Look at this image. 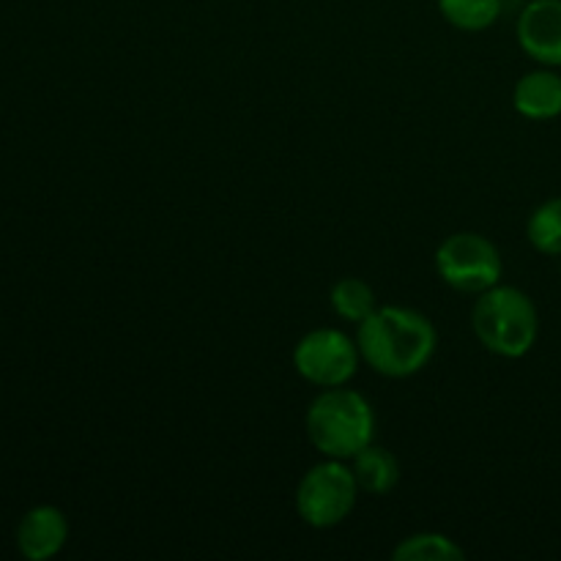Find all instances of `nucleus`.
<instances>
[{"label": "nucleus", "mask_w": 561, "mask_h": 561, "mask_svg": "<svg viewBox=\"0 0 561 561\" xmlns=\"http://www.w3.org/2000/svg\"><path fill=\"white\" fill-rule=\"evenodd\" d=\"M359 354L378 376L411 378L425 370L438 345L436 327L420 310L400 305L376 307L356 327Z\"/></svg>", "instance_id": "f257e3e1"}, {"label": "nucleus", "mask_w": 561, "mask_h": 561, "mask_svg": "<svg viewBox=\"0 0 561 561\" xmlns=\"http://www.w3.org/2000/svg\"><path fill=\"white\" fill-rule=\"evenodd\" d=\"M305 431L312 447L323 458L351 460L367 444H373L376 411H373L370 400L356 389H323L307 409Z\"/></svg>", "instance_id": "f03ea898"}, {"label": "nucleus", "mask_w": 561, "mask_h": 561, "mask_svg": "<svg viewBox=\"0 0 561 561\" xmlns=\"http://www.w3.org/2000/svg\"><path fill=\"white\" fill-rule=\"evenodd\" d=\"M471 329L485 351L502 359L529 354L540 334V316L529 294L513 285H493L482 290L471 310Z\"/></svg>", "instance_id": "7ed1b4c3"}, {"label": "nucleus", "mask_w": 561, "mask_h": 561, "mask_svg": "<svg viewBox=\"0 0 561 561\" xmlns=\"http://www.w3.org/2000/svg\"><path fill=\"white\" fill-rule=\"evenodd\" d=\"M359 485L348 460L327 458L312 466L296 488V513L312 529H334L356 507Z\"/></svg>", "instance_id": "20e7f679"}, {"label": "nucleus", "mask_w": 561, "mask_h": 561, "mask_svg": "<svg viewBox=\"0 0 561 561\" xmlns=\"http://www.w3.org/2000/svg\"><path fill=\"white\" fill-rule=\"evenodd\" d=\"M436 272L444 283L460 294L480 296L482 290L499 285L504 261L499 247L480 233H453L438 244Z\"/></svg>", "instance_id": "39448f33"}, {"label": "nucleus", "mask_w": 561, "mask_h": 561, "mask_svg": "<svg viewBox=\"0 0 561 561\" xmlns=\"http://www.w3.org/2000/svg\"><path fill=\"white\" fill-rule=\"evenodd\" d=\"M359 359L356 340L340 329H312L294 348L296 373L321 389L345 387L359 370Z\"/></svg>", "instance_id": "423d86ee"}, {"label": "nucleus", "mask_w": 561, "mask_h": 561, "mask_svg": "<svg viewBox=\"0 0 561 561\" xmlns=\"http://www.w3.org/2000/svg\"><path fill=\"white\" fill-rule=\"evenodd\" d=\"M520 49L537 64L561 66V0H531L515 25Z\"/></svg>", "instance_id": "0eeeda50"}, {"label": "nucleus", "mask_w": 561, "mask_h": 561, "mask_svg": "<svg viewBox=\"0 0 561 561\" xmlns=\"http://www.w3.org/2000/svg\"><path fill=\"white\" fill-rule=\"evenodd\" d=\"M69 540V524L58 507H33L16 529V546L20 553L31 561L53 559Z\"/></svg>", "instance_id": "6e6552de"}, {"label": "nucleus", "mask_w": 561, "mask_h": 561, "mask_svg": "<svg viewBox=\"0 0 561 561\" xmlns=\"http://www.w3.org/2000/svg\"><path fill=\"white\" fill-rule=\"evenodd\" d=\"M515 113L529 121H551L561 115V77L557 71L537 69L520 77L513 88Z\"/></svg>", "instance_id": "1a4fd4ad"}, {"label": "nucleus", "mask_w": 561, "mask_h": 561, "mask_svg": "<svg viewBox=\"0 0 561 561\" xmlns=\"http://www.w3.org/2000/svg\"><path fill=\"white\" fill-rule=\"evenodd\" d=\"M351 469H354L359 491L370 493V496H387L400 480L398 458L389 449L376 447V444H367L362 453H356L351 458Z\"/></svg>", "instance_id": "9d476101"}, {"label": "nucleus", "mask_w": 561, "mask_h": 561, "mask_svg": "<svg viewBox=\"0 0 561 561\" xmlns=\"http://www.w3.org/2000/svg\"><path fill=\"white\" fill-rule=\"evenodd\" d=\"M329 301H332L334 316L343 318V321L356 323L359 327L373 310H376V290L359 277H343L334 283L332 294H329Z\"/></svg>", "instance_id": "9b49d317"}, {"label": "nucleus", "mask_w": 561, "mask_h": 561, "mask_svg": "<svg viewBox=\"0 0 561 561\" xmlns=\"http://www.w3.org/2000/svg\"><path fill=\"white\" fill-rule=\"evenodd\" d=\"M438 11L458 31L480 33L502 16V0H438Z\"/></svg>", "instance_id": "f8f14e48"}, {"label": "nucleus", "mask_w": 561, "mask_h": 561, "mask_svg": "<svg viewBox=\"0 0 561 561\" xmlns=\"http://www.w3.org/2000/svg\"><path fill=\"white\" fill-rule=\"evenodd\" d=\"M392 559L398 561H463V548L447 535L438 531H422V535H411L400 542L392 551Z\"/></svg>", "instance_id": "ddd939ff"}, {"label": "nucleus", "mask_w": 561, "mask_h": 561, "mask_svg": "<svg viewBox=\"0 0 561 561\" xmlns=\"http://www.w3.org/2000/svg\"><path fill=\"white\" fill-rule=\"evenodd\" d=\"M526 239L542 255H561V197H551L531 211Z\"/></svg>", "instance_id": "4468645a"}]
</instances>
